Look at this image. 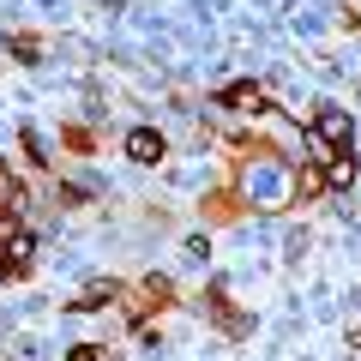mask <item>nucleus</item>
Here are the masks:
<instances>
[{
  "instance_id": "f8f14e48",
  "label": "nucleus",
  "mask_w": 361,
  "mask_h": 361,
  "mask_svg": "<svg viewBox=\"0 0 361 361\" xmlns=\"http://www.w3.org/2000/svg\"><path fill=\"white\" fill-rule=\"evenodd\" d=\"M61 145H66V151H90V145H97V139H90L85 127H61Z\"/></svg>"
},
{
  "instance_id": "f03ea898",
  "label": "nucleus",
  "mask_w": 361,
  "mask_h": 361,
  "mask_svg": "<svg viewBox=\"0 0 361 361\" xmlns=\"http://www.w3.org/2000/svg\"><path fill=\"white\" fill-rule=\"evenodd\" d=\"M307 163L319 169V163H331V157H343V151H355V121H349V109H331V103H319L307 115Z\"/></svg>"
},
{
  "instance_id": "9d476101",
  "label": "nucleus",
  "mask_w": 361,
  "mask_h": 361,
  "mask_svg": "<svg viewBox=\"0 0 361 361\" xmlns=\"http://www.w3.org/2000/svg\"><path fill=\"white\" fill-rule=\"evenodd\" d=\"M325 193V175H319V169H295V187H289V205H313V199H319Z\"/></svg>"
},
{
  "instance_id": "20e7f679",
  "label": "nucleus",
  "mask_w": 361,
  "mask_h": 361,
  "mask_svg": "<svg viewBox=\"0 0 361 361\" xmlns=\"http://www.w3.org/2000/svg\"><path fill=\"white\" fill-rule=\"evenodd\" d=\"M163 307H175V283H169V277H145L139 289H133V325H145L151 319V313H163Z\"/></svg>"
},
{
  "instance_id": "0eeeda50",
  "label": "nucleus",
  "mask_w": 361,
  "mask_h": 361,
  "mask_svg": "<svg viewBox=\"0 0 361 361\" xmlns=\"http://www.w3.org/2000/svg\"><path fill=\"white\" fill-rule=\"evenodd\" d=\"M199 211H205V223H235L247 205H241V193H235V187H217V193H211Z\"/></svg>"
},
{
  "instance_id": "9b49d317",
  "label": "nucleus",
  "mask_w": 361,
  "mask_h": 361,
  "mask_svg": "<svg viewBox=\"0 0 361 361\" xmlns=\"http://www.w3.org/2000/svg\"><path fill=\"white\" fill-rule=\"evenodd\" d=\"M66 361H115V349H103V343H73V349H66Z\"/></svg>"
},
{
  "instance_id": "423d86ee",
  "label": "nucleus",
  "mask_w": 361,
  "mask_h": 361,
  "mask_svg": "<svg viewBox=\"0 0 361 361\" xmlns=\"http://www.w3.org/2000/svg\"><path fill=\"white\" fill-rule=\"evenodd\" d=\"M121 151H127L133 163H145V169H151V163H163V157H169V139H163L157 127H133L127 139H121Z\"/></svg>"
},
{
  "instance_id": "1a4fd4ad",
  "label": "nucleus",
  "mask_w": 361,
  "mask_h": 361,
  "mask_svg": "<svg viewBox=\"0 0 361 361\" xmlns=\"http://www.w3.org/2000/svg\"><path fill=\"white\" fill-rule=\"evenodd\" d=\"M6 54H13L18 66H42V37L37 30H13V37H6Z\"/></svg>"
},
{
  "instance_id": "39448f33",
  "label": "nucleus",
  "mask_w": 361,
  "mask_h": 361,
  "mask_svg": "<svg viewBox=\"0 0 361 361\" xmlns=\"http://www.w3.org/2000/svg\"><path fill=\"white\" fill-rule=\"evenodd\" d=\"M199 301H205V313L217 319L223 337H247V331H253V325H247V313H235V301H229V289H223V283H211Z\"/></svg>"
},
{
  "instance_id": "6e6552de",
  "label": "nucleus",
  "mask_w": 361,
  "mask_h": 361,
  "mask_svg": "<svg viewBox=\"0 0 361 361\" xmlns=\"http://www.w3.org/2000/svg\"><path fill=\"white\" fill-rule=\"evenodd\" d=\"M121 295H127V283H90L85 295L73 301V313H97V307H115Z\"/></svg>"
},
{
  "instance_id": "f257e3e1",
  "label": "nucleus",
  "mask_w": 361,
  "mask_h": 361,
  "mask_svg": "<svg viewBox=\"0 0 361 361\" xmlns=\"http://www.w3.org/2000/svg\"><path fill=\"white\" fill-rule=\"evenodd\" d=\"M18 205H25V187L0 163V283L6 277H30V265H37V235H30Z\"/></svg>"
},
{
  "instance_id": "ddd939ff",
  "label": "nucleus",
  "mask_w": 361,
  "mask_h": 361,
  "mask_svg": "<svg viewBox=\"0 0 361 361\" xmlns=\"http://www.w3.org/2000/svg\"><path fill=\"white\" fill-rule=\"evenodd\" d=\"M349 349H355V355H361V331H349Z\"/></svg>"
},
{
  "instance_id": "7ed1b4c3",
  "label": "nucleus",
  "mask_w": 361,
  "mask_h": 361,
  "mask_svg": "<svg viewBox=\"0 0 361 361\" xmlns=\"http://www.w3.org/2000/svg\"><path fill=\"white\" fill-rule=\"evenodd\" d=\"M217 109H229V115H271V109H277V103H271V90L265 85H223L217 90Z\"/></svg>"
}]
</instances>
